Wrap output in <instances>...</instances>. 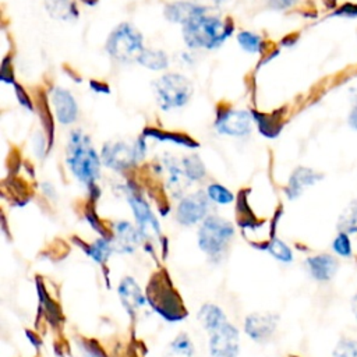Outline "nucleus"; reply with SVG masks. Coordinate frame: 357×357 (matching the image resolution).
I'll list each match as a JSON object with an SVG mask.
<instances>
[{"mask_svg":"<svg viewBox=\"0 0 357 357\" xmlns=\"http://www.w3.org/2000/svg\"><path fill=\"white\" fill-rule=\"evenodd\" d=\"M67 165L74 176L88 185L93 184L99 176V156L91 145L89 138L81 131H74L70 137L67 148Z\"/></svg>","mask_w":357,"mask_h":357,"instance_id":"1","label":"nucleus"},{"mask_svg":"<svg viewBox=\"0 0 357 357\" xmlns=\"http://www.w3.org/2000/svg\"><path fill=\"white\" fill-rule=\"evenodd\" d=\"M231 26L216 17L198 15L184 26V38L191 47L212 49L219 46L229 35Z\"/></svg>","mask_w":357,"mask_h":357,"instance_id":"2","label":"nucleus"},{"mask_svg":"<svg viewBox=\"0 0 357 357\" xmlns=\"http://www.w3.org/2000/svg\"><path fill=\"white\" fill-rule=\"evenodd\" d=\"M234 234L233 225L219 216H208L204 219L198 230V245L199 248L211 255H220Z\"/></svg>","mask_w":357,"mask_h":357,"instance_id":"3","label":"nucleus"},{"mask_svg":"<svg viewBox=\"0 0 357 357\" xmlns=\"http://www.w3.org/2000/svg\"><path fill=\"white\" fill-rule=\"evenodd\" d=\"M158 102L163 110L183 106L191 96L192 88L190 81L178 74L163 75L155 84Z\"/></svg>","mask_w":357,"mask_h":357,"instance_id":"4","label":"nucleus"},{"mask_svg":"<svg viewBox=\"0 0 357 357\" xmlns=\"http://www.w3.org/2000/svg\"><path fill=\"white\" fill-rule=\"evenodd\" d=\"M107 52L120 61L138 57L142 52L141 35L131 25L123 24L109 36Z\"/></svg>","mask_w":357,"mask_h":357,"instance_id":"5","label":"nucleus"},{"mask_svg":"<svg viewBox=\"0 0 357 357\" xmlns=\"http://www.w3.org/2000/svg\"><path fill=\"white\" fill-rule=\"evenodd\" d=\"M144 149L145 146L141 141H137L131 146L126 142H110L103 146L102 159L106 166L116 170H123L131 166L137 159L142 158Z\"/></svg>","mask_w":357,"mask_h":357,"instance_id":"6","label":"nucleus"},{"mask_svg":"<svg viewBox=\"0 0 357 357\" xmlns=\"http://www.w3.org/2000/svg\"><path fill=\"white\" fill-rule=\"evenodd\" d=\"M238 331L227 321L209 332V351L212 357H238Z\"/></svg>","mask_w":357,"mask_h":357,"instance_id":"7","label":"nucleus"},{"mask_svg":"<svg viewBox=\"0 0 357 357\" xmlns=\"http://www.w3.org/2000/svg\"><path fill=\"white\" fill-rule=\"evenodd\" d=\"M148 298L153 310L158 311L160 315H163L169 321H178V319H183V317L185 315L183 305L180 304V300L169 286L156 287L153 293L152 291L148 293Z\"/></svg>","mask_w":357,"mask_h":357,"instance_id":"8","label":"nucleus"},{"mask_svg":"<svg viewBox=\"0 0 357 357\" xmlns=\"http://www.w3.org/2000/svg\"><path fill=\"white\" fill-rule=\"evenodd\" d=\"M208 198L202 191L185 195L177 206V220L181 225L190 226L199 220L205 219V215L209 208Z\"/></svg>","mask_w":357,"mask_h":357,"instance_id":"9","label":"nucleus"},{"mask_svg":"<svg viewBox=\"0 0 357 357\" xmlns=\"http://www.w3.org/2000/svg\"><path fill=\"white\" fill-rule=\"evenodd\" d=\"M278 325V317L271 312H254L244 321L245 333L258 343L266 342L273 335Z\"/></svg>","mask_w":357,"mask_h":357,"instance_id":"10","label":"nucleus"},{"mask_svg":"<svg viewBox=\"0 0 357 357\" xmlns=\"http://www.w3.org/2000/svg\"><path fill=\"white\" fill-rule=\"evenodd\" d=\"M132 213L135 216V220L138 223V230L144 237L148 238H158L160 234V227L156 216L148 206V204L138 195H130L128 198Z\"/></svg>","mask_w":357,"mask_h":357,"instance_id":"11","label":"nucleus"},{"mask_svg":"<svg viewBox=\"0 0 357 357\" xmlns=\"http://www.w3.org/2000/svg\"><path fill=\"white\" fill-rule=\"evenodd\" d=\"M216 128L227 135H245L251 130V116L244 110L223 112L216 120Z\"/></svg>","mask_w":357,"mask_h":357,"instance_id":"12","label":"nucleus"},{"mask_svg":"<svg viewBox=\"0 0 357 357\" xmlns=\"http://www.w3.org/2000/svg\"><path fill=\"white\" fill-rule=\"evenodd\" d=\"M324 176L310 167H297L290 178H289V183H287V187H286V195L290 198V199H294V198H298L307 188H310L311 185H314L315 183H318Z\"/></svg>","mask_w":357,"mask_h":357,"instance_id":"13","label":"nucleus"},{"mask_svg":"<svg viewBox=\"0 0 357 357\" xmlns=\"http://www.w3.org/2000/svg\"><path fill=\"white\" fill-rule=\"evenodd\" d=\"M305 265L310 275L319 282L331 280L336 275V271L339 268L337 259L331 254L312 255L305 261Z\"/></svg>","mask_w":357,"mask_h":357,"instance_id":"14","label":"nucleus"},{"mask_svg":"<svg viewBox=\"0 0 357 357\" xmlns=\"http://www.w3.org/2000/svg\"><path fill=\"white\" fill-rule=\"evenodd\" d=\"M119 297L123 307L131 315H135V312L145 304V296L138 283L132 278H124L120 282Z\"/></svg>","mask_w":357,"mask_h":357,"instance_id":"15","label":"nucleus"},{"mask_svg":"<svg viewBox=\"0 0 357 357\" xmlns=\"http://www.w3.org/2000/svg\"><path fill=\"white\" fill-rule=\"evenodd\" d=\"M52 102L54 106V112L57 120L63 124H70L77 117V105L74 98L68 91L61 88H56L52 95Z\"/></svg>","mask_w":357,"mask_h":357,"instance_id":"16","label":"nucleus"},{"mask_svg":"<svg viewBox=\"0 0 357 357\" xmlns=\"http://www.w3.org/2000/svg\"><path fill=\"white\" fill-rule=\"evenodd\" d=\"M139 241V233L128 222H119L114 226V245L120 252H132Z\"/></svg>","mask_w":357,"mask_h":357,"instance_id":"17","label":"nucleus"},{"mask_svg":"<svg viewBox=\"0 0 357 357\" xmlns=\"http://www.w3.org/2000/svg\"><path fill=\"white\" fill-rule=\"evenodd\" d=\"M204 7L192 3H174L166 7V17L173 22L187 24L190 20L204 14Z\"/></svg>","mask_w":357,"mask_h":357,"instance_id":"18","label":"nucleus"},{"mask_svg":"<svg viewBox=\"0 0 357 357\" xmlns=\"http://www.w3.org/2000/svg\"><path fill=\"white\" fill-rule=\"evenodd\" d=\"M198 319L208 332L215 331L223 322L227 321L225 312L218 305L213 304H205L198 312Z\"/></svg>","mask_w":357,"mask_h":357,"instance_id":"19","label":"nucleus"},{"mask_svg":"<svg viewBox=\"0 0 357 357\" xmlns=\"http://www.w3.org/2000/svg\"><path fill=\"white\" fill-rule=\"evenodd\" d=\"M337 231L347 234L357 233V198L346 205L337 219Z\"/></svg>","mask_w":357,"mask_h":357,"instance_id":"20","label":"nucleus"},{"mask_svg":"<svg viewBox=\"0 0 357 357\" xmlns=\"http://www.w3.org/2000/svg\"><path fill=\"white\" fill-rule=\"evenodd\" d=\"M46 8L59 20H70L77 15L75 6L71 0H46Z\"/></svg>","mask_w":357,"mask_h":357,"instance_id":"21","label":"nucleus"},{"mask_svg":"<svg viewBox=\"0 0 357 357\" xmlns=\"http://www.w3.org/2000/svg\"><path fill=\"white\" fill-rule=\"evenodd\" d=\"M194 356V346L191 339L181 333L178 335L169 346L167 357H192Z\"/></svg>","mask_w":357,"mask_h":357,"instance_id":"22","label":"nucleus"},{"mask_svg":"<svg viewBox=\"0 0 357 357\" xmlns=\"http://www.w3.org/2000/svg\"><path fill=\"white\" fill-rule=\"evenodd\" d=\"M137 59L141 64L152 70H162L167 66V57L159 50H142Z\"/></svg>","mask_w":357,"mask_h":357,"instance_id":"23","label":"nucleus"},{"mask_svg":"<svg viewBox=\"0 0 357 357\" xmlns=\"http://www.w3.org/2000/svg\"><path fill=\"white\" fill-rule=\"evenodd\" d=\"M183 170L190 180H199L205 176V167L197 156H187L183 160Z\"/></svg>","mask_w":357,"mask_h":357,"instance_id":"24","label":"nucleus"},{"mask_svg":"<svg viewBox=\"0 0 357 357\" xmlns=\"http://www.w3.org/2000/svg\"><path fill=\"white\" fill-rule=\"evenodd\" d=\"M268 251L278 259V261H282L284 264H289L291 262L293 259V252L279 238H275L272 240L269 244H268Z\"/></svg>","mask_w":357,"mask_h":357,"instance_id":"25","label":"nucleus"},{"mask_svg":"<svg viewBox=\"0 0 357 357\" xmlns=\"http://www.w3.org/2000/svg\"><path fill=\"white\" fill-rule=\"evenodd\" d=\"M208 197L215 201L216 204H229L233 201V194L226 188L223 187L222 184H218V183H213V184H209L208 187Z\"/></svg>","mask_w":357,"mask_h":357,"instance_id":"26","label":"nucleus"},{"mask_svg":"<svg viewBox=\"0 0 357 357\" xmlns=\"http://www.w3.org/2000/svg\"><path fill=\"white\" fill-rule=\"evenodd\" d=\"M144 134L145 135H152V137L163 139V141H173L176 144H181V145H185V146H197V144L192 142L191 138H187V137H183V135H178V134H173V132H162V131H156V130H146Z\"/></svg>","mask_w":357,"mask_h":357,"instance_id":"27","label":"nucleus"},{"mask_svg":"<svg viewBox=\"0 0 357 357\" xmlns=\"http://www.w3.org/2000/svg\"><path fill=\"white\" fill-rule=\"evenodd\" d=\"M333 251L340 257H350L351 255V241L347 233L337 231L333 243H332Z\"/></svg>","mask_w":357,"mask_h":357,"instance_id":"28","label":"nucleus"},{"mask_svg":"<svg viewBox=\"0 0 357 357\" xmlns=\"http://www.w3.org/2000/svg\"><path fill=\"white\" fill-rule=\"evenodd\" d=\"M332 357H357V342L353 339H342L332 351Z\"/></svg>","mask_w":357,"mask_h":357,"instance_id":"29","label":"nucleus"},{"mask_svg":"<svg viewBox=\"0 0 357 357\" xmlns=\"http://www.w3.org/2000/svg\"><path fill=\"white\" fill-rule=\"evenodd\" d=\"M88 254L98 262H103L110 254V243L106 238H99L89 247Z\"/></svg>","mask_w":357,"mask_h":357,"instance_id":"30","label":"nucleus"},{"mask_svg":"<svg viewBox=\"0 0 357 357\" xmlns=\"http://www.w3.org/2000/svg\"><path fill=\"white\" fill-rule=\"evenodd\" d=\"M238 43L241 45L243 49L248 52H259L261 50V38L258 35H254L251 32H241L238 36Z\"/></svg>","mask_w":357,"mask_h":357,"instance_id":"31","label":"nucleus"},{"mask_svg":"<svg viewBox=\"0 0 357 357\" xmlns=\"http://www.w3.org/2000/svg\"><path fill=\"white\" fill-rule=\"evenodd\" d=\"M337 14H340V15H347V17H354V15H357V6H356V4H344V6L339 10Z\"/></svg>","mask_w":357,"mask_h":357,"instance_id":"32","label":"nucleus"},{"mask_svg":"<svg viewBox=\"0 0 357 357\" xmlns=\"http://www.w3.org/2000/svg\"><path fill=\"white\" fill-rule=\"evenodd\" d=\"M269 1V6L272 8H287L290 7L296 0H268Z\"/></svg>","mask_w":357,"mask_h":357,"instance_id":"33","label":"nucleus"},{"mask_svg":"<svg viewBox=\"0 0 357 357\" xmlns=\"http://www.w3.org/2000/svg\"><path fill=\"white\" fill-rule=\"evenodd\" d=\"M349 124H350L354 130H357V106L351 110V113H350V116H349Z\"/></svg>","mask_w":357,"mask_h":357,"instance_id":"34","label":"nucleus"},{"mask_svg":"<svg viewBox=\"0 0 357 357\" xmlns=\"http://www.w3.org/2000/svg\"><path fill=\"white\" fill-rule=\"evenodd\" d=\"M351 311H353V315H354V318L357 321V293L351 298Z\"/></svg>","mask_w":357,"mask_h":357,"instance_id":"35","label":"nucleus"},{"mask_svg":"<svg viewBox=\"0 0 357 357\" xmlns=\"http://www.w3.org/2000/svg\"><path fill=\"white\" fill-rule=\"evenodd\" d=\"M85 353H86V357H100L98 353H95V351H93V350H91V349H89V350H86Z\"/></svg>","mask_w":357,"mask_h":357,"instance_id":"36","label":"nucleus"}]
</instances>
